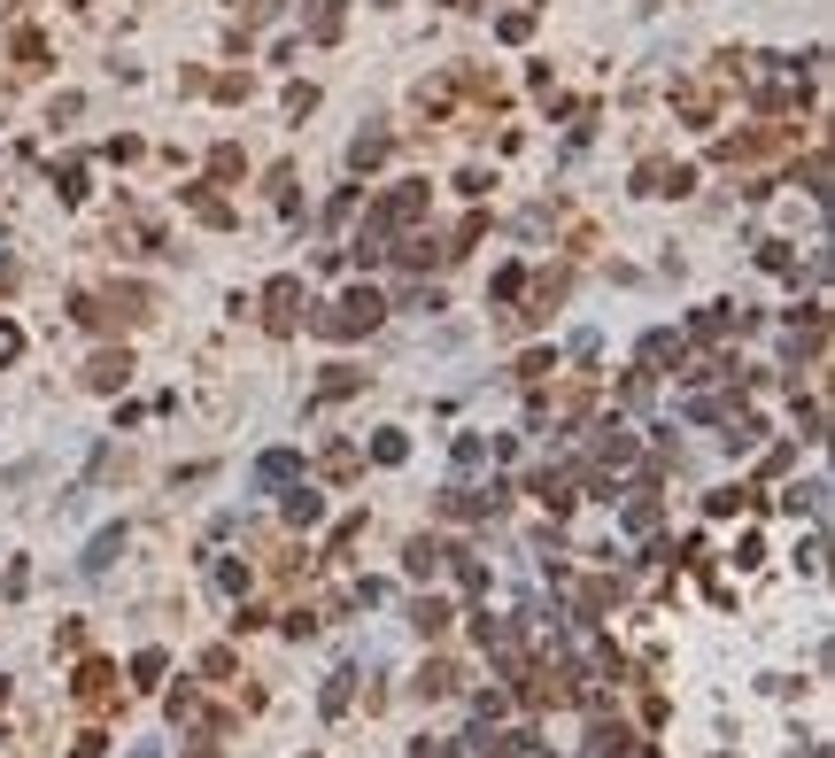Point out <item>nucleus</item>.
<instances>
[{
    "instance_id": "nucleus-4",
    "label": "nucleus",
    "mask_w": 835,
    "mask_h": 758,
    "mask_svg": "<svg viewBox=\"0 0 835 758\" xmlns=\"http://www.w3.org/2000/svg\"><path fill=\"white\" fill-rule=\"evenodd\" d=\"M109 697H116V666H101V658H93V666H78V704H86V712H101Z\"/></svg>"
},
{
    "instance_id": "nucleus-1",
    "label": "nucleus",
    "mask_w": 835,
    "mask_h": 758,
    "mask_svg": "<svg viewBox=\"0 0 835 758\" xmlns=\"http://www.w3.org/2000/svg\"><path fill=\"white\" fill-rule=\"evenodd\" d=\"M387 318V302H379L372 287H356L341 302V310H333V318H317V333H333V341H348V333H372V325Z\"/></svg>"
},
{
    "instance_id": "nucleus-5",
    "label": "nucleus",
    "mask_w": 835,
    "mask_h": 758,
    "mask_svg": "<svg viewBox=\"0 0 835 758\" xmlns=\"http://www.w3.org/2000/svg\"><path fill=\"white\" fill-rule=\"evenodd\" d=\"M294 302H302V279H271L263 310H271V333H294Z\"/></svg>"
},
{
    "instance_id": "nucleus-8",
    "label": "nucleus",
    "mask_w": 835,
    "mask_h": 758,
    "mask_svg": "<svg viewBox=\"0 0 835 758\" xmlns=\"http://www.w3.org/2000/svg\"><path fill=\"white\" fill-rule=\"evenodd\" d=\"M294 472H302V457H294V449H271L256 465V488H294Z\"/></svg>"
},
{
    "instance_id": "nucleus-7",
    "label": "nucleus",
    "mask_w": 835,
    "mask_h": 758,
    "mask_svg": "<svg viewBox=\"0 0 835 758\" xmlns=\"http://www.w3.org/2000/svg\"><path fill=\"white\" fill-rule=\"evenodd\" d=\"M124 379H132V356L116 349V356H93L86 364V387H101V395H109V387H124Z\"/></svg>"
},
{
    "instance_id": "nucleus-10",
    "label": "nucleus",
    "mask_w": 835,
    "mask_h": 758,
    "mask_svg": "<svg viewBox=\"0 0 835 758\" xmlns=\"http://www.w3.org/2000/svg\"><path fill=\"white\" fill-rule=\"evenodd\" d=\"M441 542H426V534H418V542H410V581H433V573H441Z\"/></svg>"
},
{
    "instance_id": "nucleus-18",
    "label": "nucleus",
    "mask_w": 835,
    "mask_h": 758,
    "mask_svg": "<svg viewBox=\"0 0 835 758\" xmlns=\"http://www.w3.org/2000/svg\"><path fill=\"white\" fill-rule=\"evenodd\" d=\"M317 511H325V503H317L310 488H294V496H287V519H294V526H317Z\"/></svg>"
},
{
    "instance_id": "nucleus-6",
    "label": "nucleus",
    "mask_w": 835,
    "mask_h": 758,
    "mask_svg": "<svg viewBox=\"0 0 835 758\" xmlns=\"http://www.w3.org/2000/svg\"><path fill=\"white\" fill-rule=\"evenodd\" d=\"M573 488H580V472H534V496L549 511H573Z\"/></svg>"
},
{
    "instance_id": "nucleus-9",
    "label": "nucleus",
    "mask_w": 835,
    "mask_h": 758,
    "mask_svg": "<svg viewBox=\"0 0 835 758\" xmlns=\"http://www.w3.org/2000/svg\"><path fill=\"white\" fill-rule=\"evenodd\" d=\"M619 519H627V534H650L658 526V488H627V511Z\"/></svg>"
},
{
    "instance_id": "nucleus-22",
    "label": "nucleus",
    "mask_w": 835,
    "mask_h": 758,
    "mask_svg": "<svg viewBox=\"0 0 835 758\" xmlns=\"http://www.w3.org/2000/svg\"><path fill=\"white\" fill-rule=\"evenodd\" d=\"M70 758H101V735H78V751Z\"/></svg>"
},
{
    "instance_id": "nucleus-21",
    "label": "nucleus",
    "mask_w": 835,
    "mask_h": 758,
    "mask_svg": "<svg viewBox=\"0 0 835 758\" xmlns=\"http://www.w3.org/2000/svg\"><path fill=\"white\" fill-rule=\"evenodd\" d=\"M348 681H356V673H333V681H325V712H348Z\"/></svg>"
},
{
    "instance_id": "nucleus-17",
    "label": "nucleus",
    "mask_w": 835,
    "mask_h": 758,
    "mask_svg": "<svg viewBox=\"0 0 835 758\" xmlns=\"http://www.w3.org/2000/svg\"><path fill=\"white\" fill-rule=\"evenodd\" d=\"M163 666H171L163 650H140V658H132V681H140V689H155V681H163Z\"/></svg>"
},
{
    "instance_id": "nucleus-14",
    "label": "nucleus",
    "mask_w": 835,
    "mask_h": 758,
    "mask_svg": "<svg viewBox=\"0 0 835 758\" xmlns=\"http://www.w3.org/2000/svg\"><path fill=\"white\" fill-rule=\"evenodd\" d=\"M449 689H457V666H449V658H433V666L418 673V697H449Z\"/></svg>"
},
{
    "instance_id": "nucleus-12",
    "label": "nucleus",
    "mask_w": 835,
    "mask_h": 758,
    "mask_svg": "<svg viewBox=\"0 0 835 758\" xmlns=\"http://www.w3.org/2000/svg\"><path fill=\"white\" fill-rule=\"evenodd\" d=\"M410 627H418V635H441V627H449V604H441V596H418V612H410Z\"/></svg>"
},
{
    "instance_id": "nucleus-11",
    "label": "nucleus",
    "mask_w": 835,
    "mask_h": 758,
    "mask_svg": "<svg viewBox=\"0 0 835 758\" xmlns=\"http://www.w3.org/2000/svg\"><path fill=\"white\" fill-rule=\"evenodd\" d=\"M109 557H124V526H109V534H93V550H86V573H109Z\"/></svg>"
},
{
    "instance_id": "nucleus-23",
    "label": "nucleus",
    "mask_w": 835,
    "mask_h": 758,
    "mask_svg": "<svg viewBox=\"0 0 835 758\" xmlns=\"http://www.w3.org/2000/svg\"><path fill=\"white\" fill-rule=\"evenodd\" d=\"M0 704H8V681H0Z\"/></svg>"
},
{
    "instance_id": "nucleus-13",
    "label": "nucleus",
    "mask_w": 835,
    "mask_h": 758,
    "mask_svg": "<svg viewBox=\"0 0 835 758\" xmlns=\"http://www.w3.org/2000/svg\"><path fill=\"white\" fill-rule=\"evenodd\" d=\"M348 163H356V171H372V163H387V132H356V147H348Z\"/></svg>"
},
{
    "instance_id": "nucleus-20",
    "label": "nucleus",
    "mask_w": 835,
    "mask_h": 758,
    "mask_svg": "<svg viewBox=\"0 0 835 758\" xmlns=\"http://www.w3.org/2000/svg\"><path fill=\"white\" fill-rule=\"evenodd\" d=\"M372 457H379V465H403L410 441H403V434H379V441H372Z\"/></svg>"
},
{
    "instance_id": "nucleus-2",
    "label": "nucleus",
    "mask_w": 835,
    "mask_h": 758,
    "mask_svg": "<svg viewBox=\"0 0 835 758\" xmlns=\"http://www.w3.org/2000/svg\"><path fill=\"white\" fill-rule=\"evenodd\" d=\"M588 758H650V751H642V735H634V728H619V720H604V728L588 735Z\"/></svg>"
},
{
    "instance_id": "nucleus-16",
    "label": "nucleus",
    "mask_w": 835,
    "mask_h": 758,
    "mask_svg": "<svg viewBox=\"0 0 835 758\" xmlns=\"http://www.w3.org/2000/svg\"><path fill=\"white\" fill-rule=\"evenodd\" d=\"M310 31L333 39V31H341V0H310Z\"/></svg>"
},
{
    "instance_id": "nucleus-15",
    "label": "nucleus",
    "mask_w": 835,
    "mask_h": 758,
    "mask_svg": "<svg viewBox=\"0 0 835 758\" xmlns=\"http://www.w3.org/2000/svg\"><path fill=\"white\" fill-rule=\"evenodd\" d=\"M186 209H194V217H209V225H232V209L217 202L209 186H186Z\"/></svg>"
},
{
    "instance_id": "nucleus-19",
    "label": "nucleus",
    "mask_w": 835,
    "mask_h": 758,
    "mask_svg": "<svg viewBox=\"0 0 835 758\" xmlns=\"http://www.w3.org/2000/svg\"><path fill=\"white\" fill-rule=\"evenodd\" d=\"M341 395H356V372H325V387H317V403H341Z\"/></svg>"
},
{
    "instance_id": "nucleus-3",
    "label": "nucleus",
    "mask_w": 835,
    "mask_h": 758,
    "mask_svg": "<svg viewBox=\"0 0 835 758\" xmlns=\"http://www.w3.org/2000/svg\"><path fill=\"white\" fill-rule=\"evenodd\" d=\"M634 465V434L627 426H604V434H596V472H627Z\"/></svg>"
}]
</instances>
